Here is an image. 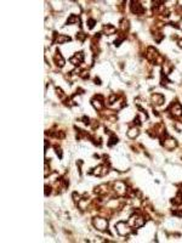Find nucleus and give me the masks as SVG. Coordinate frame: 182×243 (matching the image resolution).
<instances>
[{
	"mask_svg": "<svg viewBox=\"0 0 182 243\" xmlns=\"http://www.w3.org/2000/svg\"><path fill=\"white\" fill-rule=\"evenodd\" d=\"M56 94L58 97H61V99H65L66 97V95H65V92H63V90L61 88H56Z\"/></svg>",
	"mask_w": 182,
	"mask_h": 243,
	"instance_id": "nucleus-23",
	"label": "nucleus"
},
{
	"mask_svg": "<svg viewBox=\"0 0 182 243\" xmlns=\"http://www.w3.org/2000/svg\"><path fill=\"white\" fill-rule=\"evenodd\" d=\"M172 68H174V67H172V63H170L169 61L164 62V63H163V71H161V74H164V76L169 74V73H171Z\"/></svg>",
	"mask_w": 182,
	"mask_h": 243,
	"instance_id": "nucleus-18",
	"label": "nucleus"
},
{
	"mask_svg": "<svg viewBox=\"0 0 182 243\" xmlns=\"http://www.w3.org/2000/svg\"><path fill=\"white\" fill-rule=\"evenodd\" d=\"M54 60H55V63L57 65V67H63L65 66V63H66V61H65V58H63V56L60 54V51L56 50V52H55V56H54Z\"/></svg>",
	"mask_w": 182,
	"mask_h": 243,
	"instance_id": "nucleus-14",
	"label": "nucleus"
},
{
	"mask_svg": "<svg viewBox=\"0 0 182 243\" xmlns=\"http://www.w3.org/2000/svg\"><path fill=\"white\" fill-rule=\"evenodd\" d=\"M55 152L58 155V158H62V150L60 147H55Z\"/></svg>",
	"mask_w": 182,
	"mask_h": 243,
	"instance_id": "nucleus-30",
	"label": "nucleus"
},
{
	"mask_svg": "<svg viewBox=\"0 0 182 243\" xmlns=\"http://www.w3.org/2000/svg\"><path fill=\"white\" fill-rule=\"evenodd\" d=\"M83 123L88 125V124H90V119H89L88 117H83Z\"/></svg>",
	"mask_w": 182,
	"mask_h": 243,
	"instance_id": "nucleus-33",
	"label": "nucleus"
},
{
	"mask_svg": "<svg viewBox=\"0 0 182 243\" xmlns=\"http://www.w3.org/2000/svg\"><path fill=\"white\" fill-rule=\"evenodd\" d=\"M50 173H51V170H50V166H49V163H45V176H49V175H50Z\"/></svg>",
	"mask_w": 182,
	"mask_h": 243,
	"instance_id": "nucleus-29",
	"label": "nucleus"
},
{
	"mask_svg": "<svg viewBox=\"0 0 182 243\" xmlns=\"http://www.w3.org/2000/svg\"><path fill=\"white\" fill-rule=\"evenodd\" d=\"M146 57H147V60L149 62H153V63H156V65H163V62H164L163 56H160L159 52H158L153 46H148L147 47Z\"/></svg>",
	"mask_w": 182,
	"mask_h": 243,
	"instance_id": "nucleus-1",
	"label": "nucleus"
},
{
	"mask_svg": "<svg viewBox=\"0 0 182 243\" xmlns=\"http://www.w3.org/2000/svg\"><path fill=\"white\" fill-rule=\"evenodd\" d=\"M80 77L88 79V78H89V72H88V71H81V72H80Z\"/></svg>",
	"mask_w": 182,
	"mask_h": 243,
	"instance_id": "nucleus-28",
	"label": "nucleus"
},
{
	"mask_svg": "<svg viewBox=\"0 0 182 243\" xmlns=\"http://www.w3.org/2000/svg\"><path fill=\"white\" fill-rule=\"evenodd\" d=\"M92 225L96 230L98 231H107L108 229V220L106 218H101V216H97V218H93L92 220Z\"/></svg>",
	"mask_w": 182,
	"mask_h": 243,
	"instance_id": "nucleus-4",
	"label": "nucleus"
},
{
	"mask_svg": "<svg viewBox=\"0 0 182 243\" xmlns=\"http://www.w3.org/2000/svg\"><path fill=\"white\" fill-rule=\"evenodd\" d=\"M174 214H176V215H180V216H182V210H177V211H174Z\"/></svg>",
	"mask_w": 182,
	"mask_h": 243,
	"instance_id": "nucleus-34",
	"label": "nucleus"
},
{
	"mask_svg": "<svg viewBox=\"0 0 182 243\" xmlns=\"http://www.w3.org/2000/svg\"><path fill=\"white\" fill-rule=\"evenodd\" d=\"M177 27H179V28H180V29H182V18H181V21H180V22H179V26H177Z\"/></svg>",
	"mask_w": 182,
	"mask_h": 243,
	"instance_id": "nucleus-35",
	"label": "nucleus"
},
{
	"mask_svg": "<svg viewBox=\"0 0 182 243\" xmlns=\"http://www.w3.org/2000/svg\"><path fill=\"white\" fill-rule=\"evenodd\" d=\"M145 222H146V220L143 219V215L137 214V213H135L134 215H131L130 219H129V225L132 229H140V227H142L145 225Z\"/></svg>",
	"mask_w": 182,
	"mask_h": 243,
	"instance_id": "nucleus-2",
	"label": "nucleus"
},
{
	"mask_svg": "<svg viewBox=\"0 0 182 243\" xmlns=\"http://www.w3.org/2000/svg\"><path fill=\"white\" fill-rule=\"evenodd\" d=\"M85 38H86V34H84L83 32H79V33L77 34V39L80 40V42H84V40H85Z\"/></svg>",
	"mask_w": 182,
	"mask_h": 243,
	"instance_id": "nucleus-25",
	"label": "nucleus"
},
{
	"mask_svg": "<svg viewBox=\"0 0 182 243\" xmlns=\"http://www.w3.org/2000/svg\"><path fill=\"white\" fill-rule=\"evenodd\" d=\"M130 9H131V12H134V13L137 15V16H141V15L145 13V7L141 5L140 1H131Z\"/></svg>",
	"mask_w": 182,
	"mask_h": 243,
	"instance_id": "nucleus-10",
	"label": "nucleus"
},
{
	"mask_svg": "<svg viewBox=\"0 0 182 243\" xmlns=\"http://www.w3.org/2000/svg\"><path fill=\"white\" fill-rule=\"evenodd\" d=\"M115 27L114 26H112V24H104L103 26V28H102V32L106 35H112V34L115 33Z\"/></svg>",
	"mask_w": 182,
	"mask_h": 243,
	"instance_id": "nucleus-16",
	"label": "nucleus"
},
{
	"mask_svg": "<svg viewBox=\"0 0 182 243\" xmlns=\"http://www.w3.org/2000/svg\"><path fill=\"white\" fill-rule=\"evenodd\" d=\"M118 142V139H117V136H114V135H111V137H109V142H108V146L111 147V146H113Z\"/></svg>",
	"mask_w": 182,
	"mask_h": 243,
	"instance_id": "nucleus-22",
	"label": "nucleus"
},
{
	"mask_svg": "<svg viewBox=\"0 0 182 243\" xmlns=\"http://www.w3.org/2000/svg\"><path fill=\"white\" fill-rule=\"evenodd\" d=\"M88 24H89V28L91 29V28H93V27L96 26V21H95L93 18H90V20L88 21Z\"/></svg>",
	"mask_w": 182,
	"mask_h": 243,
	"instance_id": "nucleus-27",
	"label": "nucleus"
},
{
	"mask_svg": "<svg viewBox=\"0 0 182 243\" xmlns=\"http://www.w3.org/2000/svg\"><path fill=\"white\" fill-rule=\"evenodd\" d=\"M174 126H175V129L177 130V131H182V121H177L174 123Z\"/></svg>",
	"mask_w": 182,
	"mask_h": 243,
	"instance_id": "nucleus-24",
	"label": "nucleus"
},
{
	"mask_svg": "<svg viewBox=\"0 0 182 243\" xmlns=\"http://www.w3.org/2000/svg\"><path fill=\"white\" fill-rule=\"evenodd\" d=\"M113 191L118 195V196H124L129 190L126 187L124 181H115L113 184Z\"/></svg>",
	"mask_w": 182,
	"mask_h": 243,
	"instance_id": "nucleus-7",
	"label": "nucleus"
},
{
	"mask_svg": "<svg viewBox=\"0 0 182 243\" xmlns=\"http://www.w3.org/2000/svg\"><path fill=\"white\" fill-rule=\"evenodd\" d=\"M179 45H180V46L182 47V39H180V40H179Z\"/></svg>",
	"mask_w": 182,
	"mask_h": 243,
	"instance_id": "nucleus-36",
	"label": "nucleus"
},
{
	"mask_svg": "<svg viewBox=\"0 0 182 243\" xmlns=\"http://www.w3.org/2000/svg\"><path fill=\"white\" fill-rule=\"evenodd\" d=\"M151 100H152L153 106H156V107L161 106V105L164 103V101H165L164 96H163L161 94H153V95H152V97H151Z\"/></svg>",
	"mask_w": 182,
	"mask_h": 243,
	"instance_id": "nucleus-12",
	"label": "nucleus"
},
{
	"mask_svg": "<svg viewBox=\"0 0 182 243\" xmlns=\"http://www.w3.org/2000/svg\"><path fill=\"white\" fill-rule=\"evenodd\" d=\"M161 145L164 146V148H166V150H174V148H176V146H177V141L174 139V137H171V136H164L163 139H161Z\"/></svg>",
	"mask_w": 182,
	"mask_h": 243,
	"instance_id": "nucleus-6",
	"label": "nucleus"
},
{
	"mask_svg": "<svg viewBox=\"0 0 182 243\" xmlns=\"http://www.w3.org/2000/svg\"><path fill=\"white\" fill-rule=\"evenodd\" d=\"M117 99H118V95H115V94H112V95L109 96V100H108V102H109L111 105H113L114 102L117 101Z\"/></svg>",
	"mask_w": 182,
	"mask_h": 243,
	"instance_id": "nucleus-26",
	"label": "nucleus"
},
{
	"mask_svg": "<svg viewBox=\"0 0 182 243\" xmlns=\"http://www.w3.org/2000/svg\"><path fill=\"white\" fill-rule=\"evenodd\" d=\"M115 229H117V232L120 235V236H129L130 233H132V227L129 225V224H126L124 221H119L117 225H115Z\"/></svg>",
	"mask_w": 182,
	"mask_h": 243,
	"instance_id": "nucleus-3",
	"label": "nucleus"
},
{
	"mask_svg": "<svg viewBox=\"0 0 182 243\" xmlns=\"http://www.w3.org/2000/svg\"><path fill=\"white\" fill-rule=\"evenodd\" d=\"M129 27H130V24H129V21H127L126 18H124V20L120 21V29H122V32L126 33L127 29H129Z\"/></svg>",
	"mask_w": 182,
	"mask_h": 243,
	"instance_id": "nucleus-21",
	"label": "nucleus"
},
{
	"mask_svg": "<svg viewBox=\"0 0 182 243\" xmlns=\"http://www.w3.org/2000/svg\"><path fill=\"white\" fill-rule=\"evenodd\" d=\"M171 203H172L174 206H181L182 204V192L181 191H179L177 195L171 199Z\"/></svg>",
	"mask_w": 182,
	"mask_h": 243,
	"instance_id": "nucleus-20",
	"label": "nucleus"
},
{
	"mask_svg": "<svg viewBox=\"0 0 182 243\" xmlns=\"http://www.w3.org/2000/svg\"><path fill=\"white\" fill-rule=\"evenodd\" d=\"M92 106L95 107L96 111H102L104 108V97L102 95H96L93 99L91 100Z\"/></svg>",
	"mask_w": 182,
	"mask_h": 243,
	"instance_id": "nucleus-8",
	"label": "nucleus"
},
{
	"mask_svg": "<svg viewBox=\"0 0 182 243\" xmlns=\"http://www.w3.org/2000/svg\"><path fill=\"white\" fill-rule=\"evenodd\" d=\"M83 61H84V54L83 52H77L73 57L69 58V62L74 66H80L83 63Z\"/></svg>",
	"mask_w": 182,
	"mask_h": 243,
	"instance_id": "nucleus-11",
	"label": "nucleus"
},
{
	"mask_svg": "<svg viewBox=\"0 0 182 243\" xmlns=\"http://www.w3.org/2000/svg\"><path fill=\"white\" fill-rule=\"evenodd\" d=\"M168 112L170 113L172 117H175V118H180V117H182V106L180 105V102H174V103H171L170 107L168 108Z\"/></svg>",
	"mask_w": 182,
	"mask_h": 243,
	"instance_id": "nucleus-5",
	"label": "nucleus"
},
{
	"mask_svg": "<svg viewBox=\"0 0 182 243\" xmlns=\"http://www.w3.org/2000/svg\"><path fill=\"white\" fill-rule=\"evenodd\" d=\"M108 171H109V168H108L107 164H100V166H97L93 169L92 174L95 176H104V175L108 174Z\"/></svg>",
	"mask_w": 182,
	"mask_h": 243,
	"instance_id": "nucleus-9",
	"label": "nucleus"
},
{
	"mask_svg": "<svg viewBox=\"0 0 182 243\" xmlns=\"http://www.w3.org/2000/svg\"><path fill=\"white\" fill-rule=\"evenodd\" d=\"M67 24H80V18L78 15H70L67 20Z\"/></svg>",
	"mask_w": 182,
	"mask_h": 243,
	"instance_id": "nucleus-19",
	"label": "nucleus"
},
{
	"mask_svg": "<svg viewBox=\"0 0 182 243\" xmlns=\"http://www.w3.org/2000/svg\"><path fill=\"white\" fill-rule=\"evenodd\" d=\"M140 135V131H138V128L137 126H131L129 130H127V136L130 137V139H136L137 136Z\"/></svg>",
	"mask_w": 182,
	"mask_h": 243,
	"instance_id": "nucleus-17",
	"label": "nucleus"
},
{
	"mask_svg": "<svg viewBox=\"0 0 182 243\" xmlns=\"http://www.w3.org/2000/svg\"><path fill=\"white\" fill-rule=\"evenodd\" d=\"M73 198H74V201H75L77 203H79V201L81 199V198H80V196L78 195V193H77V192H75V193H73Z\"/></svg>",
	"mask_w": 182,
	"mask_h": 243,
	"instance_id": "nucleus-31",
	"label": "nucleus"
},
{
	"mask_svg": "<svg viewBox=\"0 0 182 243\" xmlns=\"http://www.w3.org/2000/svg\"><path fill=\"white\" fill-rule=\"evenodd\" d=\"M50 193H51V187H50L49 185H46L45 186V195L46 196H49Z\"/></svg>",
	"mask_w": 182,
	"mask_h": 243,
	"instance_id": "nucleus-32",
	"label": "nucleus"
},
{
	"mask_svg": "<svg viewBox=\"0 0 182 243\" xmlns=\"http://www.w3.org/2000/svg\"><path fill=\"white\" fill-rule=\"evenodd\" d=\"M109 190H111L109 185H100V186H97L93 190V192L96 195H98V196H104V195H107L109 192Z\"/></svg>",
	"mask_w": 182,
	"mask_h": 243,
	"instance_id": "nucleus-13",
	"label": "nucleus"
},
{
	"mask_svg": "<svg viewBox=\"0 0 182 243\" xmlns=\"http://www.w3.org/2000/svg\"><path fill=\"white\" fill-rule=\"evenodd\" d=\"M69 40H70V38H69L68 35H63V34L55 33V43H57V44H63V43L69 42Z\"/></svg>",
	"mask_w": 182,
	"mask_h": 243,
	"instance_id": "nucleus-15",
	"label": "nucleus"
}]
</instances>
